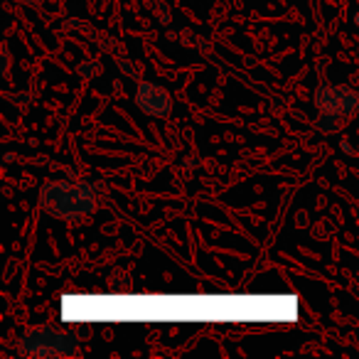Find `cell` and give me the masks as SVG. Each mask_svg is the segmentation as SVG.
I'll list each match as a JSON object with an SVG mask.
<instances>
[{
	"label": "cell",
	"mask_w": 359,
	"mask_h": 359,
	"mask_svg": "<svg viewBox=\"0 0 359 359\" xmlns=\"http://www.w3.org/2000/svg\"><path fill=\"white\" fill-rule=\"evenodd\" d=\"M318 126L323 130H337L359 114V94L349 86H320L315 91Z\"/></svg>",
	"instance_id": "cell-2"
},
{
	"label": "cell",
	"mask_w": 359,
	"mask_h": 359,
	"mask_svg": "<svg viewBox=\"0 0 359 359\" xmlns=\"http://www.w3.org/2000/svg\"><path fill=\"white\" fill-rule=\"evenodd\" d=\"M135 104H138L140 111H145V114H150V116H165L172 109L170 94L163 86L153 84V81L138 84V89H135Z\"/></svg>",
	"instance_id": "cell-4"
},
{
	"label": "cell",
	"mask_w": 359,
	"mask_h": 359,
	"mask_svg": "<svg viewBox=\"0 0 359 359\" xmlns=\"http://www.w3.org/2000/svg\"><path fill=\"white\" fill-rule=\"evenodd\" d=\"M18 349L27 357H72L79 352V342L50 325H42V327L27 330Z\"/></svg>",
	"instance_id": "cell-3"
},
{
	"label": "cell",
	"mask_w": 359,
	"mask_h": 359,
	"mask_svg": "<svg viewBox=\"0 0 359 359\" xmlns=\"http://www.w3.org/2000/svg\"><path fill=\"white\" fill-rule=\"evenodd\" d=\"M40 207L57 219L74 222L96 210L94 187L84 182H47L40 190Z\"/></svg>",
	"instance_id": "cell-1"
}]
</instances>
